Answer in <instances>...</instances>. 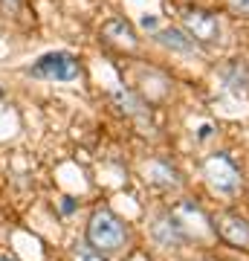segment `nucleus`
Instances as JSON below:
<instances>
[{
	"mask_svg": "<svg viewBox=\"0 0 249 261\" xmlns=\"http://www.w3.org/2000/svg\"><path fill=\"white\" fill-rule=\"evenodd\" d=\"M125 241H128V226L122 224L119 215H113L110 209L93 212L90 224H87V244L93 252L110 255V252H119Z\"/></svg>",
	"mask_w": 249,
	"mask_h": 261,
	"instance_id": "1",
	"label": "nucleus"
},
{
	"mask_svg": "<svg viewBox=\"0 0 249 261\" xmlns=\"http://www.w3.org/2000/svg\"><path fill=\"white\" fill-rule=\"evenodd\" d=\"M206 180H209V186L214 189V192H220V195H235L240 186V174L238 168L232 166V160L226 157V154H214V157L206 160Z\"/></svg>",
	"mask_w": 249,
	"mask_h": 261,
	"instance_id": "2",
	"label": "nucleus"
},
{
	"mask_svg": "<svg viewBox=\"0 0 249 261\" xmlns=\"http://www.w3.org/2000/svg\"><path fill=\"white\" fill-rule=\"evenodd\" d=\"M29 73L56 79V82H73V79H78V61L70 53H46L38 58V64Z\"/></svg>",
	"mask_w": 249,
	"mask_h": 261,
	"instance_id": "3",
	"label": "nucleus"
},
{
	"mask_svg": "<svg viewBox=\"0 0 249 261\" xmlns=\"http://www.w3.org/2000/svg\"><path fill=\"white\" fill-rule=\"evenodd\" d=\"M151 235H154V241L159 247H165V250H177V247H183L188 241V235L183 232V226L177 224V218L171 212H159L154 218V224H151Z\"/></svg>",
	"mask_w": 249,
	"mask_h": 261,
	"instance_id": "4",
	"label": "nucleus"
},
{
	"mask_svg": "<svg viewBox=\"0 0 249 261\" xmlns=\"http://www.w3.org/2000/svg\"><path fill=\"white\" fill-rule=\"evenodd\" d=\"M171 215L177 218V224L183 226V232L191 238V235H206L212 226H209V218L203 215V209L200 206H194V203H188V200H183V203H177L174 209H171Z\"/></svg>",
	"mask_w": 249,
	"mask_h": 261,
	"instance_id": "5",
	"label": "nucleus"
},
{
	"mask_svg": "<svg viewBox=\"0 0 249 261\" xmlns=\"http://www.w3.org/2000/svg\"><path fill=\"white\" fill-rule=\"evenodd\" d=\"M183 27L188 29V35H191L194 41H214V38L220 35V27H217L214 15H209V12H203V9H188L185 12Z\"/></svg>",
	"mask_w": 249,
	"mask_h": 261,
	"instance_id": "6",
	"label": "nucleus"
},
{
	"mask_svg": "<svg viewBox=\"0 0 249 261\" xmlns=\"http://www.w3.org/2000/svg\"><path fill=\"white\" fill-rule=\"evenodd\" d=\"M217 232H220L229 244H235V247H246L249 244V224L243 218H238V215L220 218V221H217Z\"/></svg>",
	"mask_w": 249,
	"mask_h": 261,
	"instance_id": "7",
	"label": "nucleus"
},
{
	"mask_svg": "<svg viewBox=\"0 0 249 261\" xmlns=\"http://www.w3.org/2000/svg\"><path fill=\"white\" fill-rule=\"evenodd\" d=\"M142 174H145L148 183H154V186H159V189H177L180 186V174H177L171 166L159 163V160H151V163L142 168Z\"/></svg>",
	"mask_w": 249,
	"mask_h": 261,
	"instance_id": "8",
	"label": "nucleus"
},
{
	"mask_svg": "<svg viewBox=\"0 0 249 261\" xmlns=\"http://www.w3.org/2000/svg\"><path fill=\"white\" fill-rule=\"evenodd\" d=\"M220 79L226 84V90H232L235 96H249V67L235 61V64L223 67L220 70Z\"/></svg>",
	"mask_w": 249,
	"mask_h": 261,
	"instance_id": "9",
	"label": "nucleus"
},
{
	"mask_svg": "<svg viewBox=\"0 0 249 261\" xmlns=\"http://www.w3.org/2000/svg\"><path fill=\"white\" fill-rule=\"evenodd\" d=\"M102 32L107 38H110L113 44H119V47H128V49H133L136 47V35H133V27H130L125 18H113V20H107L102 27Z\"/></svg>",
	"mask_w": 249,
	"mask_h": 261,
	"instance_id": "10",
	"label": "nucleus"
},
{
	"mask_svg": "<svg viewBox=\"0 0 249 261\" xmlns=\"http://www.w3.org/2000/svg\"><path fill=\"white\" fill-rule=\"evenodd\" d=\"M157 41L162 44V47L177 49V53H185V56H194V53H197V41L188 38L185 32H180V29H159Z\"/></svg>",
	"mask_w": 249,
	"mask_h": 261,
	"instance_id": "11",
	"label": "nucleus"
},
{
	"mask_svg": "<svg viewBox=\"0 0 249 261\" xmlns=\"http://www.w3.org/2000/svg\"><path fill=\"white\" fill-rule=\"evenodd\" d=\"M113 102H116V108H119V111L130 113V116H142V113H145L142 99H136L130 90H113Z\"/></svg>",
	"mask_w": 249,
	"mask_h": 261,
	"instance_id": "12",
	"label": "nucleus"
},
{
	"mask_svg": "<svg viewBox=\"0 0 249 261\" xmlns=\"http://www.w3.org/2000/svg\"><path fill=\"white\" fill-rule=\"evenodd\" d=\"M229 6L240 15H249V0H229Z\"/></svg>",
	"mask_w": 249,
	"mask_h": 261,
	"instance_id": "13",
	"label": "nucleus"
},
{
	"mask_svg": "<svg viewBox=\"0 0 249 261\" xmlns=\"http://www.w3.org/2000/svg\"><path fill=\"white\" fill-rule=\"evenodd\" d=\"M20 6V0H0V9H6V12H15Z\"/></svg>",
	"mask_w": 249,
	"mask_h": 261,
	"instance_id": "14",
	"label": "nucleus"
},
{
	"mask_svg": "<svg viewBox=\"0 0 249 261\" xmlns=\"http://www.w3.org/2000/svg\"><path fill=\"white\" fill-rule=\"evenodd\" d=\"M78 261H104L99 252H78Z\"/></svg>",
	"mask_w": 249,
	"mask_h": 261,
	"instance_id": "15",
	"label": "nucleus"
},
{
	"mask_svg": "<svg viewBox=\"0 0 249 261\" xmlns=\"http://www.w3.org/2000/svg\"><path fill=\"white\" fill-rule=\"evenodd\" d=\"M73 209H75L73 197H61V212H67V215H70V212H73Z\"/></svg>",
	"mask_w": 249,
	"mask_h": 261,
	"instance_id": "16",
	"label": "nucleus"
},
{
	"mask_svg": "<svg viewBox=\"0 0 249 261\" xmlns=\"http://www.w3.org/2000/svg\"><path fill=\"white\" fill-rule=\"evenodd\" d=\"M142 27L145 29H157V18H154V15H145V18H142Z\"/></svg>",
	"mask_w": 249,
	"mask_h": 261,
	"instance_id": "17",
	"label": "nucleus"
},
{
	"mask_svg": "<svg viewBox=\"0 0 249 261\" xmlns=\"http://www.w3.org/2000/svg\"><path fill=\"white\" fill-rule=\"evenodd\" d=\"M197 137H200V140H206V137H212V125H200V130H197Z\"/></svg>",
	"mask_w": 249,
	"mask_h": 261,
	"instance_id": "18",
	"label": "nucleus"
}]
</instances>
